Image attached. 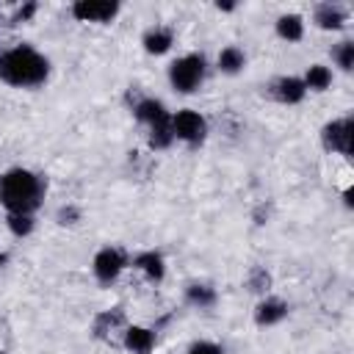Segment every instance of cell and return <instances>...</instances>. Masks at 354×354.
Returning <instances> with one entry per match:
<instances>
[{"mask_svg":"<svg viewBox=\"0 0 354 354\" xmlns=\"http://www.w3.org/2000/svg\"><path fill=\"white\" fill-rule=\"evenodd\" d=\"M0 77L11 86H36L47 77V61L30 47H14L0 58Z\"/></svg>","mask_w":354,"mask_h":354,"instance_id":"cell-1","label":"cell"},{"mask_svg":"<svg viewBox=\"0 0 354 354\" xmlns=\"http://www.w3.org/2000/svg\"><path fill=\"white\" fill-rule=\"evenodd\" d=\"M39 196H41L39 177L25 169H14L0 180V199L14 216H28L39 205Z\"/></svg>","mask_w":354,"mask_h":354,"instance_id":"cell-2","label":"cell"},{"mask_svg":"<svg viewBox=\"0 0 354 354\" xmlns=\"http://www.w3.org/2000/svg\"><path fill=\"white\" fill-rule=\"evenodd\" d=\"M202 72H205L202 55H185V58L171 64L169 77H171V86L177 91H194L199 86V80H202Z\"/></svg>","mask_w":354,"mask_h":354,"instance_id":"cell-3","label":"cell"},{"mask_svg":"<svg viewBox=\"0 0 354 354\" xmlns=\"http://www.w3.org/2000/svg\"><path fill=\"white\" fill-rule=\"evenodd\" d=\"M116 3H108V0H80L75 3V17L77 19H86V22H105L116 14Z\"/></svg>","mask_w":354,"mask_h":354,"instance_id":"cell-4","label":"cell"},{"mask_svg":"<svg viewBox=\"0 0 354 354\" xmlns=\"http://www.w3.org/2000/svg\"><path fill=\"white\" fill-rule=\"evenodd\" d=\"M171 130H174L180 138H185V141H199V138L205 136V122H202V116L194 113V111H180V113L171 119Z\"/></svg>","mask_w":354,"mask_h":354,"instance_id":"cell-5","label":"cell"},{"mask_svg":"<svg viewBox=\"0 0 354 354\" xmlns=\"http://www.w3.org/2000/svg\"><path fill=\"white\" fill-rule=\"evenodd\" d=\"M119 271H122V254H119V252L102 249V252L94 257V274H97L100 282H111Z\"/></svg>","mask_w":354,"mask_h":354,"instance_id":"cell-6","label":"cell"},{"mask_svg":"<svg viewBox=\"0 0 354 354\" xmlns=\"http://www.w3.org/2000/svg\"><path fill=\"white\" fill-rule=\"evenodd\" d=\"M324 138H326V147L340 149V152L348 155V152H351V122L346 119V122H332V124H326Z\"/></svg>","mask_w":354,"mask_h":354,"instance_id":"cell-7","label":"cell"},{"mask_svg":"<svg viewBox=\"0 0 354 354\" xmlns=\"http://www.w3.org/2000/svg\"><path fill=\"white\" fill-rule=\"evenodd\" d=\"M152 343H155V335L149 329H141V326H133L124 335V346L130 351H136V354H149L152 351Z\"/></svg>","mask_w":354,"mask_h":354,"instance_id":"cell-8","label":"cell"},{"mask_svg":"<svg viewBox=\"0 0 354 354\" xmlns=\"http://www.w3.org/2000/svg\"><path fill=\"white\" fill-rule=\"evenodd\" d=\"M277 97L282 102H299L304 97V83L296 80V77H285V80L277 83Z\"/></svg>","mask_w":354,"mask_h":354,"instance_id":"cell-9","label":"cell"},{"mask_svg":"<svg viewBox=\"0 0 354 354\" xmlns=\"http://www.w3.org/2000/svg\"><path fill=\"white\" fill-rule=\"evenodd\" d=\"M138 119H144V122H152V124H158V122H166V111H163V105L160 102H155V100H144L141 105H138Z\"/></svg>","mask_w":354,"mask_h":354,"instance_id":"cell-10","label":"cell"},{"mask_svg":"<svg viewBox=\"0 0 354 354\" xmlns=\"http://www.w3.org/2000/svg\"><path fill=\"white\" fill-rule=\"evenodd\" d=\"M277 30H279V36H282V39L299 41V39H301V19H299L296 14H290V17H282V19L277 22Z\"/></svg>","mask_w":354,"mask_h":354,"instance_id":"cell-11","label":"cell"},{"mask_svg":"<svg viewBox=\"0 0 354 354\" xmlns=\"http://www.w3.org/2000/svg\"><path fill=\"white\" fill-rule=\"evenodd\" d=\"M285 313H288V307H285L282 301H266V304H260V310H257V324H274V321H279Z\"/></svg>","mask_w":354,"mask_h":354,"instance_id":"cell-12","label":"cell"},{"mask_svg":"<svg viewBox=\"0 0 354 354\" xmlns=\"http://www.w3.org/2000/svg\"><path fill=\"white\" fill-rule=\"evenodd\" d=\"M136 266H138V268H144V271H147L152 279H160V277H163V260H160L155 252L141 254V257L136 260Z\"/></svg>","mask_w":354,"mask_h":354,"instance_id":"cell-13","label":"cell"},{"mask_svg":"<svg viewBox=\"0 0 354 354\" xmlns=\"http://www.w3.org/2000/svg\"><path fill=\"white\" fill-rule=\"evenodd\" d=\"M218 66H221L224 72H238V69L243 66V53L235 50V47L221 50V55H218Z\"/></svg>","mask_w":354,"mask_h":354,"instance_id":"cell-14","label":"cell"},{"mask_svg":"<svg viewBox=\"0 0 354 354\" xmlns=\"http://www.w3.org/2000/svg\"><path fill=\"white\" fill-rule=\"evenodd\" d=\"M169 44H171V36H169L166 30L147 33V39H144V47H147L149 53H166V50H169Z\"/></svg>","mask_w":354,"mask_h":354,"instance_id":"cell-15","label":"cell"},{"mask_svg":"<svg viewBox=\"0 0 354 354\" xmlns=\"http://www.w3.org/2000/svg\"><path fill=\"white\" fill-rule=\"evenodd\" d=\"M329 80H332V75H329V69L326 66H310V72H307V80H304V86H310V88H326L329 86Z\"/></svg>","mask_w":354,"mask_h":354,"instance_id":"cell-16","label":"cell"},{"mask_svg":"<svg viewBox=\"0 0 354 354\" xmlns=\"http://www.w3.org/2000/svg\"><path fill=\"white\" fill-rule=\"evenodd\" d=\"M318 22H321V28H340V22H343V14H340L337 8H329V6H324V8H318Z\"/></svg>","mask_w":354,"mask_h":354,"instance_id":"cell-17","label":"cell"},{"mask_svg":"<svg viewBox=\"0 0 354 354\" xmlns=\"http://www.w3.org/2000/svg\"><path fill=\"white\" fill-rule=\"evenodd\" d=\"M337 61H340L343 69H351V64H354V44L346 41V44L337 50Z\"/></svg>","mask_w":354,"mask_h":354,"instance_id":"cell-18","label":"cell"},{"mask_svg":"<svg viewBox=\"0 0 354 354\" xmlns=\"http://www.w3.org/2000/svg\"><path fill=\"white\" fill-rule=\"evenodd\" d=\"M188 299H191V301H199V304H210V301H213V293L205 290V288H199V285H194V288L188 290Z\"/></svg>","mask_w":354,"mask_h":354,"instance_id":"cell-19","label":"cell"},{"mask_svg":"<svg viewBox=\"0 0 354 354\" xmlns=\"http://www.w3.org/2000/svg\"><path fill=\"white\" fill-rule=\"evenodd\" d=\"M8 221H11V230H14L17 235H25V232H30V218H28V216H11Z\"/></svg>","mask_w":354,"mask_h":354,"instance_id":"cell-20","label":"cell"},{"mask_svg":"<svg viewBox=\"0 0 354 354\" xmlns=\"http://www.w3.org/2000/svg\"><path fill=\"white\" fill-rule=\"evenodd\" d=\"M188 354H221V348L213 346V343H194Z\"/></svg>","mask_w":354,"mask_h":354,"instance_id":"cell-21","label":"cell"},{"mask_svg":"<svg viewBox=\"0 0 354 354\" xmlns=\"http://www.w3.org/2000/svg\"><path fill=\"white\" fill-rule=\"evenodd\" d=\"M30 14H33V6H28V8H22V11H19V19H25V17H30Z\"/></svg>","mask_w":354,"mask_h":354,"instance_id":"cell-22","label":"cell"},{"mask_svg":"<svg viewBox=\"0 0 354 354\" xmlns=\"http://www.w3.org/2000/svg\"><path fill=\"white\" fill-rule=\"evenodd\" d=\"M3 260H6V257H3V254H0V263H3Z\"/></svg>","mask_w":354,"mask_h":354,"instance_id":"cell-23","label":"cell"},{"mask_svg":"<svg viewBox=\"0 0 354 354\" xmlns=\"http://www.w3.org/2000/svg\"><path fill=\"white\" fill-rule=\"evenodd\" d=\"M0 354H3V351H0Z\"/></svg>","mask_w":354,"mask_h":354,"instance_id":"cell-24","label":"cell"}]
</instances>
